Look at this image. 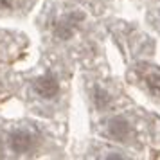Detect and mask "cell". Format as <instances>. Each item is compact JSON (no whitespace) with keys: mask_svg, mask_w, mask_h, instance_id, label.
I'll return each instance as SVG.
<instances>
[{"mask_svg":"<svg viewBox=\"0 0 160 160\" xmlns=\"http://www.w3.org/2000/svg\"><path fill=\"white\" fill-rule=\"evenodd\" d=\"M0 8H2V9L11 8V0H0Z\"/></svg>","mask_w":160,"mask_h":160,"instance_id":"cell-5","label":"cell"},{"mask_svg":"<svg viewBox=\"0 0 160 160\" xmlns=\"http://www.w3.org/2000/svg\"><path fill=\"white\" fill-rule=\"evenodd\" d=\"M34 140L36 138L31 135L27 130H15L9 135V148L15 153H27L34 148Z\"/></svg>","mask_w":160,"mask_h":160,"instance_id":"cell-1","label":"cell"},{"mask_svg":"<svg viewBox=\"0 0 160 160\" xmlns=\"http://www.w3.org/2000/svg\"><path fill=\"white\" fill-rule=\"evenodd\" d=\"M108 133L117 140H124L130 135V124L124 119H112L108 122Z\"/></svg>","mask_w":160,"mask_h":160,"instance_id":"cell-3","label":"cell"},{"mask_svg":"<svg viewBox=\"0 0 160 160\" xmlns=\"http://www.w3.org/2000/svg\"><path fill=\"white\" fill-rule=\"evenodd\" d=\"M95 104L99 106V108H104L106 104L110 102V95L102 90V88H95Z\"/></svg>","mask_w":160,"mask_h":160,"instance_id":"cell-4","label":"cell"},{"mask_svg":"<svg viewBox=\"0 0 160 160\" xmlns=\"http://www.w3.org/2000/svg\"><path fill=\"white\" fill-rule=\"evenodd\" d=\"M34 92L38 95H42L43 99H52V97H56L59 92V83L58 79L51 76V74H47V76H42V78H38L34 81Z\"/></svg>","mask_w":160,"mask_h":160,"instance_id":"cell-2","label":"cell"}]
</instances>
